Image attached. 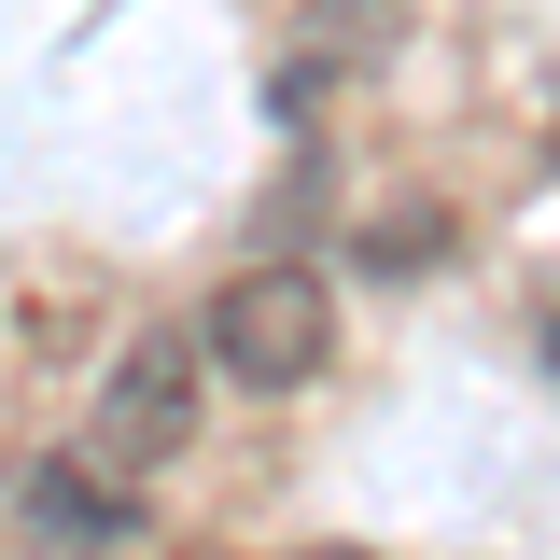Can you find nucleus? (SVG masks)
I'll return each instance as SVG.
<instances>
[{"label":"nucleus","mask_w":560,"mask_h":560,"mask_svg":"<svg viewBox=\"0 0 560 560\" xmlns=\"http://www.w3.org/2000/svg\"><path fill=\"white\" fill-rule=\"evenodd\" d=\"M197 350L238 378V393H308L323 364H337V294L294 267H238L224 294H210V323H197Z\"/></svg>","instance_id":"nucleus-1"},{"label":"nucleus","mask_w":560,"mask_h":560,"mask_svg":"<svg viewBox=\"0 0 560 560\" xmlns=\"http://www.w3.org/2000/svg\"><path fill=\"white\" fill-rule=\"evenodd\" d=\"M197 378H210V350L183 337V323L127 337L113 393H98V463H113V477H154V463H168V448L197 434Z\"/></svg>","instance_id":"nucleus-2"},{"label":"nucleus","mask_w":560,"mask_h":560,"mask_svg":"<svg viewBox=\"0 0 560 560\" xmlns=\"http://www.w3.org/2000/svg\"><path fill=\"white\" fill-rule=\"evenodd\" d=\"M14 518H28V547L57 560H98L140 533V504L113 490V463H84V448H43V463H14Z\"/></svg>","instance_id":"nucleus-3"},{"label":"nucleus","mask_w":560,"mask_h":560,"mask_svg":"<svg viewBox=\"0 0 560 560\" xmlns=\"http://www.w3.org/2000/svg\"><path fill=\"white\" fill-rule=\"evenodd\" d=\"M393 43H407V0H294V57H323V70L393 57Z\"/></svg>","instance_id":"nucleus-4"},{"label":"nucleus","mask_w":560,"mask_h":560,"mask_svg":"<svg viewBox=\"0 0 560 560\" xmlns=\"http://www.w3.org/2000/svg\"><path fill=\"white\" fill-rule=\"evenodd\" d=\"M294 560H378V547H294Z\"/></svg>","instance_id":"nucleus-5"},{"label":"nucleus","mask_w":560,"mask_h":560,"mask_svg":"<svg viewBox=\"0 0 560 560\" xmlns=\"http://www.w3.org/2000/svg\"><path fill=\"white\" fill-rule=\"evenodd\" d=\"M183 560H210V547H183Z\"/></svg>","instance_id":"nucleus-6"}]
</instances>
